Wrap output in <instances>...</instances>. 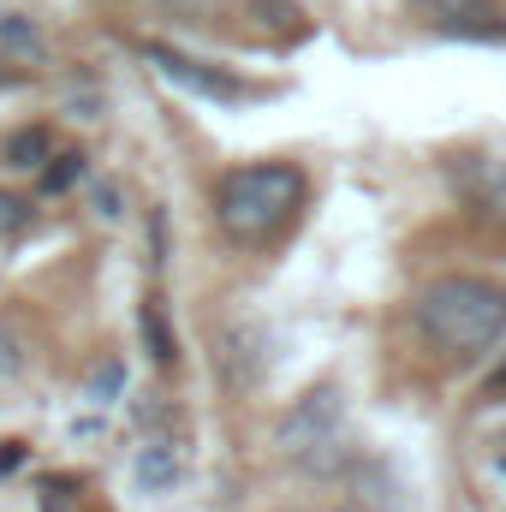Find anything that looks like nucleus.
Returning a JSON list of instances; mask_svg holds the SVG:
<instances>
[{
	"mask_svg": "<svg viewBox=\"0 0 506 512\" xmlns=\"http://www.w3.org/2000/svg\"><path fill=\"white\" fill-rule=\"evenodd\" d=\"M149 60L161 66V78H173V84H185V90H197V96H215V102H245V96H251V84H245V78H233V72H209V66H203V60H191V54L149 48Z\"/></svg>",
	"mask_w": 506,
	"mask_h": 512,
	"instance_id": "5",
	"label": "nucleus"
},
{
	"mask_svg": "<svg viewBox=\"0 0 506 512\" xmlns=\"http://www.w3.org/2000/svg\"><path fill=\"white\" fill-rule=\"evenodd\" d=\"M304 203H310V179H304V167H292V161H239V167H227V173L215 179V191H209L215 227H221L233 245H245V251H262V245L286 239V233L298 227Z\"/></svg>",
	"mask_w": 506,
	"mask_h": 512,
	"instance_id": "1",
	"label": "nucleus"
},
{
	"mask_svg": "<svg viewBox=\"0 0 506 512\" xmlns=\"http://www.w3.org/2000/svg\"><path fill=\"white\" fill-rule=\"evenodd\" d=\"M280 447H286V459H298L310 471H328L340 459V399H334V387H316L286 411Z\"/></svg>",
	"mask_w": 506,
	"mask_h": 512,
	"instance_id": "3",
	"label": "nucleus"
},
{
	"mask_svg": "<svg viewBox=\"0 0 506 512\" xmlns=\"http://www.w3.org/2000/svg\"><path fill=\"white\" fill-rule=\"evenodd\" d=\"M36 155H48V131H12L6 137V161L12 167H36Z\"/></svg>",
	"mask_w": 506,
	"mask_h": 512,
	"instance_id": "8",
	"label": "nucleus"
},
{
	"mask_svg": "<svg viewBox=\"0 0 506 512\" xmlns=\"http://www.w3.org/2000/svg\"><path fill=\"white\" fill-rule=\"evenodd\" d=\"M0 36H6V42H18V48H30V54L42 48V42H36V30H24L18 18H6V24H0Z\"/></svg>",
	"mask_w": 506,
	"mask_h": 512,
	"instance_id": "11",
	"label": "nucleus"
},
{
	"mask_svg": "<svg viewBox=\"0 0 506 512\" xmlns=\"http://www.w3.org/2000/svg\"><path fill=\"white\" fill-rule=\"evenodd\" d=\"M143 328H149V346H155V364H173V340L161 334V316H155V310H143Z\"/></svg>",
	"mask_w": 506,
	"mask_h": 512,
	"instance_id": "9",
	"label": "nucleus"
},
{
	"mask_svg": "<svg viewBox=\"0 0 506 512\" xmlns=\"http://www.w3.org/2000/svg\"><path fill=\"white\" fill-rule=\"evenodd\" d=\"M0 84H12V66H6V60H0Z\"/></svg>",
	"mask_w": 506,
	"mask_h": 512,
	"instance_id": "12",
	"label": "nucleus"
},
{
	"mask_svg": "<svg viewBox=\"0 0 506 512\" xmlns=\"http://www.w3.org/2000/svg\"><path fill=\"white\" fill-rule=\"evenodd\" d=\"M18 364H24V346L0 328V376H18Z\"/></svg>",
	"mask_w": 506,
	"mask_h": 512,
	"instance_id": "10",
	"label": "nucleus"
},
{
	"mask_svg": "<svg viewBox=\"0 0 506 512\" xmlns=\"http://www.w3.org/2000/svg\"><path fill=\"white\" fill-rule=\"evenodd\" d=\"M30 221H36L30 197H18V191H0V245L24 239V233H30Z\"/></svg>",
	"mask_w": 506,
	"mask_h": 512,
	"instance_id": "7",
	"label": "nucleus"
},
{
	"mask_svg": "<svg viewBox=\"0 0 506 512\" xmlns=\"http://www.w3.org/2000/svg\"><path fill=\"white\" fill-rule=\"evenodd\" d=\"M179 24H221V18H251V0H149Z\"/></svg>",
	"mask_w": 506,
	"mask_h": 512,
	"instance_id": "6",
	"label": "nucleus"
},
{
	"mask_svg": "<svg viewBox=\"0 0 506 512\" xmlns=\"http://www.w3.org/2000/svg\"><path fill=\"white\" fill-rule=\"evenodd\" d=\"M411 322L441 358H483L506 340V286L489 274H435L411 298Z\"/></svg>",
	"mask_w": 506,
	"mask_h": 512,
	"instance_id": "2",
	"label": "nucleus"
},
{
	"mask_svg": "<svg viewBox=\"0 0 506 512\" xmlns=\"http://www.w3.org/2000/svg\"><path fill=\"white\" fill-rule=\"evenodd\" d=\"M435 30L447 36H471V42H495L506 36V6L501 0H411Z\"/></svg>",
	"mask_w": 506,
	"mask_h": 512,
	"instance_id": "4",
	"label": "nucleus"
}]
</instances>
